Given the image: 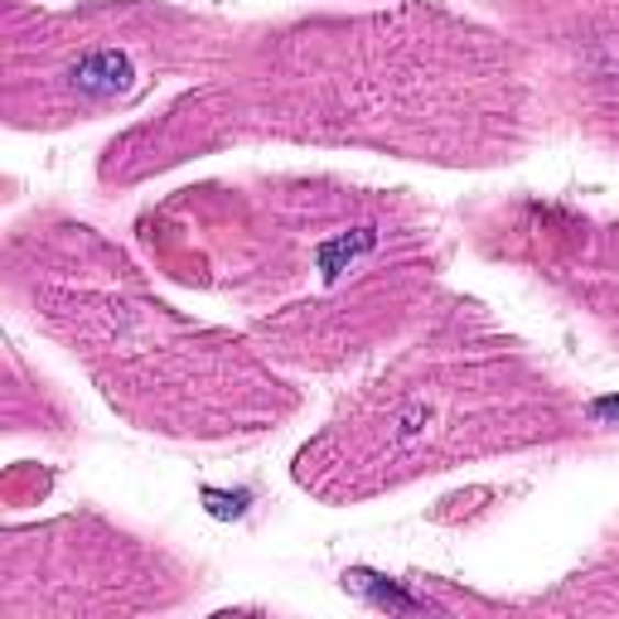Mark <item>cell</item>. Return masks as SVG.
<instances>
[{
  "mask_svg": "<svg viewBox=\"0 0 619 619\" xmlns=\"http://www.w3.org/2000/svg\"><path fill=\"white\" fill-rule=\"evenodd\" d=\"M131 58L126 54H112V48H102V54H88L78 68H73V88H78L88 102H112L131 88Z\"/></svg>",
  "mask_w": 619,
  "mask_h": 619,
  "instance_id": "obj_1",
  "label": "cell"
},
{
  "mask_svg": "<svg viewBox=\"0 0 619 619\" xmlns=\"http://www.w3.org/2000/svg\"><path fill=\"white\" fill-rule=\"evenodd\" d=\"M354 586L368 590L378 605H393V610H417V600H411V596H402V590H393V586H373V576H354Z\"/></svg>",
  "mask_w": 619,
  "mask_h": 619,
  "instance_id": "obj_2",
  "label": "cell"
}]
</instances>
